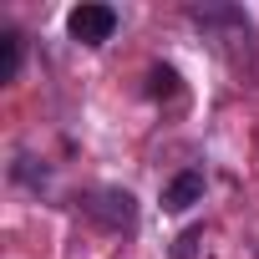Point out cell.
Returning <instances> with one entry per match:
<instances>
[{"mask_svg":"<svg viewBox=\"0 0 259 259\" xmlns=\"http://www.w3.org/2000/svg\"><path fill=\"white\" fill-rule=\"evenodd\" d=\"M81 213L107 234H133L138 229V198L127 188H92L81 198Z\"/></svg>","mask_w":259,"mask_h":259,"instance_id":"1","label":"cell"},{"mask_svg":"<svg viewBox=\"0 0 259 259\" xmlns=\"http://www.w3.org/2000/svg\"><path fill=\"white\" fill-rule=\"evenodd\" d=\"M66 31H71V41H81V46H107L112 31H117V11H112V6H76V11L66 16Z\"/></svg>","mask_w":259,"mask_h":259,"instance_id":"2","label":"cell"},{"mask_svg":"<svg viewBox=\"0 0 259 259\" xmlns=\"http://www.w3.org/2000/svg\"><path fill=\"white\" fill-rule=\"evenodd\" d=\"M193 203H203V173L198 168H183L163 183V208L168 213H188Z\"/></svg>","mask_w":259,"mask_h":259,"instance_id":"3","label":"cell"},{"mask_svg":"<svg viewBox=\"0 0 259 259\" xmlns=\"http://www.w3.org/2000/svg\"><path fill=\"white\" fill-rule=\"evenodd\" d=\"M0 41H6V61H0V81H16V71H21V56H26V41H21V31H0Z\"/></svg>","mask_w":259,"mask_h":259,"instance_id":"4","label":"cell"},{"mask_svg":"<svg viewBox=\"0 0 259 259\" xmlns=\"http://www.w3.org/2000/svg\"><path fill=\"white\" fill-rule=\"evenodd\" d=\"M198 254H203V224L183 229V234L173 239V249H168V259H198Z\"/></svg>","mask_w":259,"mask_h":259,"instance_id":"5","label":"cell"},{"mask_svg":"<svg viewBox=\"0 0 259 259\" xmlns=\"http://www.w3.org/2000/svg\"><path fill=\"white\" fill-rule=\"evenodd\" d=\"M148 92L153 97H178V71L173 66H153L148 71Z\"/></svg>","mask_w":259,"mask_h":259,"instance_id":"6","label":"cell"}]
</instances>
